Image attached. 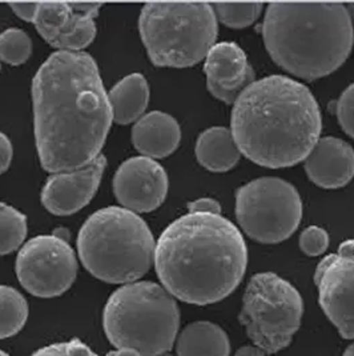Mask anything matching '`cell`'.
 Instances as JSON below:
<instances>
[{
	"mask_svg": "<svg viewBox=\"0 0 354 356\" xmlns=\"http://www.w3.org/2000/svg\"><path fill=\"white\" fill-rule=\"evenodd\" d=\"M216 17L230 29H245L258 20L262 3H216L212 4Z\"/></svg>",
	"mask_w": 354,
	"mask_h": 356,
	"instance_id": "obj_24",
	"label": "cell"
},
{
	"mask_svg": "<svg viewBox=\"0 0 354 356\" xmlns=\"http://www.w3.org/2000/svg\"><path fill=\"white\" fill-rule=\"evenodd\" d=\"M33 104L36 148L49 174L78 170L101 155L113 118L90 54H52L33 76Z\"/></svg>",
	"mask_w": 354,
	"mask_h": 356,
	"instance_id": "obj_1",
	"label": "cell"
},
{
	"mask_svg": "<svg viewBox=\"0 0 354 356\" xmlns=\"http://www.w3.org/2000/svg\"><path fill=\"white\" fill-rule=\"evenodd\" d=\"M181 130L169 113L152 111L143 115L132 129V142L143 156L160 159L176 151Z\"/></svg>",
	"mask_w": 354,
	"mask_h": 356,
	"instance_id": "obj_16",
	"label": "cell"
},
{
	"mask_svg": "<svg viewBox=\"0 0 354 356\" xmlns=\"http://www.w3.org/2000/svg\"><path fill=\"white\" fill-rule=\"evenodd\" d=\"M235 356H265V353L256 346H244L237 350Z\"/></svg>",
	"mask_w": 354,
	"mask_h": 356,
	"instance_id": "obj_32",
	"label": "cell"
},
{
	"mask_svg": "<svg viewBox=\"0 0 354 356\" xmlns=\"http://www.w3.org/2000/svg\"><path fill=\"white\" fill-rule=\"evenodd\" d=\"M306 175L322 188H339L354 177V149L335 136L320 138L304 163Z\"/></svg>",
	"mask_w": 354,
	"mask_h": 356,
	"instance_id": "obj_15",
	"label": "cell"
},
{
	"mask_svg": "<svg viewBox=\"0 0 354 356\" xmlns=\"http://www.w3.org/2000/svg\"><path fill=\"white\" fill-rule=\"evenodd\" d=\"M28 318L26 298L10 286H0V339L11 338L24 327Z\"/></svg>",
	"mask_w": 354,
	"mask_h": 356,
	"instance_id": "obj_21",
	"label": "cell"
},
{
	"mask_svg": "<svg viewBox=\"0 0 354 356\" xmlns=\"http://www.w3.org/2000/svg\"><path fill=\"white\" fill-rule=\"evenodd\" d=\"M303 314L304 300L294 286L273 273H260L244 292L239 321L256 347L277 354L292 343Z\"/></svg>",
	"mask_w": 354,
	"mask_h": 356,
	"instance_id": "obj_8",
	"label": "cell"
},
{
	"mask_svg": "<svg viewBox=\"0 0 354 356\" xmlns=\"http://www.w3.org/2000/svg\"><path fill=\"white\" fill-rule=\"evenodd\" d=\"M78 260L67 239L40 235L24 244L17 258V275L26 291L37 298H55L75 282Z\"/></svg>",
	"mask_w": 354,
	"mask_h": 356,
	"instance_id": "obj_10",
	"label": "cell"
},
{
	"mask_svg": "<svg viewBox=\"0 0 354 356\" xmlns=\"http://www.w3.org/2000/svg\"><path fill=\"white\" fill-rule=\"evenodd\" d=\"M26 236V215L6 203H0V255H7L17 250Z\"/></svg>",
	"mask_w": 354,
	"mask_h": 356,
	"instance_id": "obj_22",
	"label": "cell"
},
{
	"mask_svg": "<svg viewBox=\"0 0 354 356\" xmlns=\"http://www.w3.org/2000/svg\"><path fill=\"white\" fill-rule=\"evenodd\" d=\"M322 118L312 91L283 75L255 81L233 103L230 131L240 152L262 167L284 168L320 139Z\"/></svg>",
	"mask_w": 354,
	"mask_h": 356,
	"instance_id": "obj_3",
	"label": "cell"
},
{
	"mask_svg": "<svg viewBox=\"0 0 354 356\" xmlns=\"http://www.w3.org/2000/svg\"><path fill=\"white\" fill-rule=\"evenodd\" d=\"M196 158L212 172L232 170L242 156L232 131L226 127H210L201 132L196 142Z\"/></svg>",
	"mask_w": 354,
	"mask_h": 356,
	"instance_id": "obj_17",
	"label": "cell"
},
{
	"mask_svg": "<svg viewBox=\"0 0 354 356\" xmlns=\"http://www.w3.org/2000/svg\"><path fill=\"white\" fill-rule=\"evenodd\" d=\"M14 149H12V143L8 139V136L3 132H0V175L4 174L12 161Z\"/></svg>",
	"mask_w": 354,
	"mask_h": 356,
	"instance_id": "obj_30",
	"label": "cell"
},
{
	"mask_svg": "<svg viewBox=\"0 0 354 356\" xmlns=\"http://www.w3.org/2000/svg\"><path fill=\"white\" fill-rule=\"evenodd\" d=\"M31 356H99L95 354L85 343L79 339H72L69 341L53 343L46 346Z\"/></svg>",
	"mask_w": 354,
	"mask_h": 356,
	"instance_id": "obj_28",
	"label": "cell"
},
{
	"mask_svg": "<svg viewBox=\"0 0 354 356\" xmlns=\"http://www.w3.org/2000/svg\"><path fill=\"white\" fill-rule=\"evenodd\" d=\"M346 7H348V11H349V14H351V17H352V20H354V3L348 4Z\"/></svg>",
	"mask_w": 354,
	"mask_h": 356,
	"instance_id": "obj_35",
	"label": "cell"
},
{
	"mask_svg": "<svg viewBox=\"0 0 354 356\" xmlns=\"http://www.w3.org/2000/svg\"><path fill=\"white\" fill-rule=\"evenodd\" d=\"M33 54L31 38L23 30L12 27L0 33V60L8 65H23Z\"/></svg>",
	"mask_w": 354,
	"mask_h": 356,
	"instance_id": "obj_25",
	"label": "cell"
},
{
	"mask_svg": "<svg viewBox=\"0 0 354 356\" xmlns=\"http://www.w3.org/2000/svg\"><path fill=\"white\" fill-rule=\"evenodd\" d=\"M177 356H229L230 343L226 331L210 322H194L178 335Z\"/></svg>",
	"mask_w": 354,
	"mask_h": 356,
	"instance_id": "obj_19",
	"label": "cell"
},
{
	"mask_svg": "<svg viewBox=\"0 0 354 356\" xmlns=\"http://www.w3.org/2000/svg\"><path fill=\"white\" fill-rule=\"evenodd\" d=\"M153 261L172 296L205 306L221 302L242 283L248 247L242 231L221 213L188 212L162 231Z\"/></svg>",
	"mask_w": 354,
	"mask_h": 356,
	"instance_id": "obj_2",
	"label": "cell"
},
{
	"mask_svg": "<svg viewBox=\"0 0 354 356\" xmlns=\"http://www.w3.org/2000/svg\"><path fill=\"white\" fill-rule=\"evenodd\" d=\"M139 30L153 65L185 68L207 58L219 26L210 3H148Z\"/></svg>",
	"mask_w": 354,
	"mask_h": 356,
	"instance_id": "obj_7",
	"label": "cell"
},
{
	"mask_svg": "<svg viewBox=\"0 0 354 356\" xmlns=\"http://www.w3.org/2000/svg\"><path fill=\"white\" fill-rule=\"evenodd\" d=\"M71 17L58 38L49 44L59 51H75L88 47L96 36L95 17L101 7L100 3H69Z\"/></svg>",
	"mask_w": 354,
	"mask_h": 356,
	"instance_id": "obj_20",
	"label": "cell"
},
{
	"mask_svg": "<svg viewBox=\"0 0 354 356\" xmlns=\"http://www.w3.org/2000/svg\"><path fill=\"white\" fill-rule=\"evenodd\" d=\"M189 212H205V213H221V206L216 199L200 197L188 203Z\"/></svg>",
	"mask_w": 354,
	"mask_h": 356,
	"instance_id": "obj_29",
	"label": "cell"
},
{
	"mask_svg": "<svg viewBox=\"0 0 354 356\" xmlns=\"http://www.w3.org/2000/svg\"><path fill=\"white\" fill-rule=\"evenodd\" d=\"M107 356H142L136 350H130V348H117L116 351L108 353Z\"/></svg>",
	"mask_w": 354,
	"mask_h": 356,
	"instance_id": "obj_33",
	"label": "cell"
},
{
	"mask_svg": "<svg viewBox=\"0 0 354 356\" xmlns=\"http://www.w3.org/2000/svg\"><path fill=\"white\" fill-rule=\"evenodd\" d=\"M329 245L328 232L319 226L306 227L300 236V248L307 257H319Z\"/></svg>",
	"mask_w": 354,
	"mask_h": 356,
	"instance_id": "obj_27",
	"label": "cell"
},
{
	"mask_svg": "<svg viewBox=\"0 0 354 356\" xmlns=\"http://www.w3.org/2000/svg\"><path fill=\"white\" fill-rule=\"evenodd\" d=\"M0 356H10L7 353H4L3 350H0Z\"/></svg>",
	"mask_w": 354,
	"mask_h": 356,
	"instance_id": "obj_36",
	"label": "cell"
},
{
	"mask_svg": "<svg viewBox=\"0 0 354 356\" xmlns=\"http://www.w3.org/2000/svg\"><path fill=\"white\" fill-rule=\"evenodd\" d=\"M344 356H354V343L346 348V351L344 353Z\"/></svg>",
	"mask_w": 354,
	"mask_h": 356,
	"instance_id": "obj_34",
	"label": "cell"
},
{
	"mask_svg": "<svg viewBox=\"0 0 354 356\" xmlns=\"http://www.w3.org/2000/svg\"><path fill=\"white\" fill-rule=\"evenodd\" d=\"M155 239L144 219L124 207H106L92 213L79 231L81 263L107 283H133L155 260Z\"/></svg>",
	"mask_w": 354,
	"mask_h": 356,
	"instance_id": "obj_5",
	"label": "cell"
},
{
	"mask_svg": "<svg viewBox=\"0 0 354 356\" xmlns=\"http://www.w3.org/2000/svg\"><path fill=\"white\" fill-rule=\"evenodd\" d=\"M319 303L344 339H354V239L339 244L314 273Z\"/></svg>",
	"mask_w": 354,
	"mask_h": 356,
	"instance_id": "obj_11",
	"label": "cell"
},
{
	"mask_svg": "<svg viewBox=\"0 0 354 356\" xmlns=\"http://www.w3.org/2000/svg\"><path fill=\"white\" fill-rule=\"evenodd\" d=\"M260 30L274 63L305 81L335 72L354 43L342 3H271Z\"/></svg>",
	"mask_w": 354,
	"mask_h": 356,
	"instance_id": "obj_4",
	"label": "cell"
},
{
	"mask_svg": "<svg viewBox=\"0 0 354 356\" xmlns=\"http://www.w3.org/2000/svg\"><path fill=\"white\" fill-rule=\"evenodd\" d=\"M71 17V7L67 1H43L39 3V10L33 24L42 38L51 44Z\"/></svg>",
	"mask_w": 354,
	"mask_h": 356,
	"instance_id": "obj_23",
	"label": "cell"
},
{
	"mask_svg": "<svg viewBox=\"0 0 354 356\" xmlns=\"http://www.w3.org/2000/svg\"><path fill=\"white\" fill-rule=\"evenodd\" d=\"M168 175L160 163L146 156H133L121 163L113 177L117 202L132 212L159 209L168 194Z\"/></svg>",
	"mask_w": 354,
	"mask_h": 356,
	"instance_id": "obj_12",
	"label": "cell"
},
{
	"mask_svg": "<svg viewBox=\"0 0 354 356\" xmlns=\"http://www.w3.org/2000/svg\"><path fill=\"white\" fill-rule=\"evenodd\" d=\"M156 356H174V355H171V354H169V353H164V354H160V355H156Z\"/></svg>",
	"mask_w": 354,
	"mask_h": 356,
	"instance_id": "obj_37",
	"label": "cell"
},
{
	"mask_svg": "<svg viewBox=\"0 0 354 356\" xmlns=\"http://www.w3.org/2000/svg\"><path fill=\"white\" fill-rule=\"evenodd\" d=\"M204 72L210 94L228 104L235 103L256 78L246 54L235 42L216 43L205 58Z\"/></svg>",
	"mask_w": 354,
	"mask_h": 356,
	"instance_id": "obj_14",
	"label": "cell"
},
{
	"mask_svg": "<svg viewBox=\"0 0 354 356\" xmlns=\"http://www.w3.org/2000/svg\"><path fill=\"white\" fill-rule=\"evenodd\" d=\"M180 309L174 296L153 282H133L113 292L103 311V327L116 348L142 356L168 353L177 337Z\"/></svg>",
	"mask_w": 354,
	"mask_h": 356,
	"instance_id": "obj_6",
	"label": "cell"
},
{
	"mask_svg": "<svg viewBox=\"0 0 354 356\" xmlns=\"http://www.w3.org/2000/svg\"><path fill=\"white\" fill-rule=\"evenodd\" d=\"M342 130L354 138V83H352L333 104Z\"/></svg>",
	"mask_w": 354,
	"mask_h": 356,
	"instance_id": "obj_26",
	"label": "cell"
},
{
	"mask_svg": "<svg viewBox=\"0 0 354 356\" xmlns=\"http://www.w3.org/2000/svg\"><path fill=\"white\" fill-rule=\"evenodd\" d=\"M236 218L242 231L260 243L288 239L303 219V200L284 179L262 177L236 191Z\"/></svg>",
	"mask_w": 354,
	"mask_h": 356,
	"instance_id": "obj_9",
	"label": "cell"
},
{
	"mask_svg": "<svg viewBox=\"0 0 354 356\" xmlns=\"http://www.w3.org/2000/svg\"><path fill=\"white\" fill-rule=\"evenodd\" d=\"M10 7L17 17L33 23L39 10V3H10Z\"/></svg>",
	"mask_w": 354,
	"mask_h": 356,
	"instance_id": "obj_31",
	"label": "cell"
},
{
	"mask_svg": "<svg viewBox=\"0 0 354 356\" xmlns=\"http://www.w3.org/2000/svg\"><path fill=\"white\" fill-rule=\"evenodd\" d=\"M113 120L129 124L139 120L149 103V86L142 74H130L117 81L108 92Z\"/></svg>",
	"mask_w": 354,
	"mask_h": 356,
	"instance_id": "obj_18",
	"label": "cell"
},
{
	"mask_svg": "<svg viewBox=\"0 0 354 356\" xmlns=\"http://www.w3.org/2000/svg\"><path fill=\"white\" fill-rule=\"evenodd\" d=\"M106 167L107 158L100 155L78 170L52 174L42 190L43 206L58 216L81 211L96 194Z\"/></svg>",
	"mask_w": 354,
	"mask_h": 356,
	"instance_id": "obj_13",
	"label": "cell"
}]
</instances>
